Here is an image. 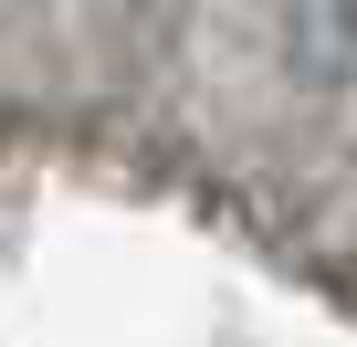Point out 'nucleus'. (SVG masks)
I'll return each mask as SVG.
<instances>
[]
</instances>
